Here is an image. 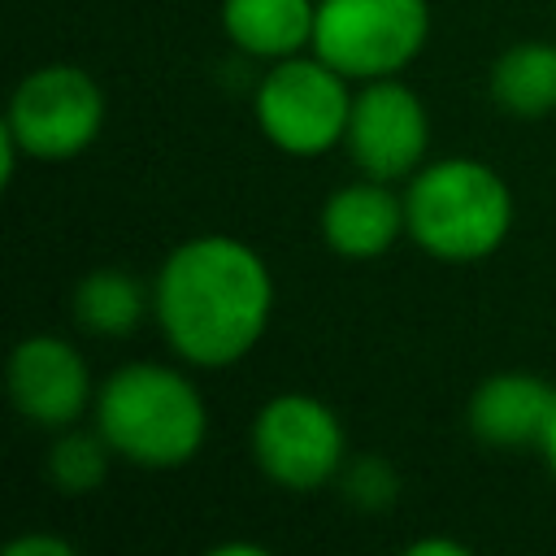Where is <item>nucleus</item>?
I'll return each instance as SVG.
<instances>
[{"mask_svg":"<svg viewBox=\"0 0 556 556\" xmlns=\"http://www.w3.org/2000/svg\"><path fill=\"white\" fill-rule=\"evenodd\" d=\"M408 235L434 261H482L513 230L508 182L473 156L430 161L413 174L404 191Z\"/></svg>","mask_w":556,"mask_h":556,"instance_id":"nucleus-3","label":"nucleus"},{"mask_svg":"<svg viewBox=\"0 0 556 556\" xmlns=\"http://www.w3.org/2000/svg\"><path fill=\"white\" fill-rule=\"evenodd\" d=\"M348 74L330 61L313 56H282L256 87V126L261 135L287 156H321L343 143L352 117Z\"/></svg>","mask_w":556,"mask_h":556,"instance_id":"nucleus-4","label":"nucleus"},{"mask_svg":"<svg viewBox=\"0 0 556 556\" xmlns=\"http://www.w3.org/2000/svg\"><path fill=\"white\" fill-rule=\"evenodd\" d=\"M9 395L17 413L35 426L65 430L83 417L91 400V374L87 361L61 339V334H30L9 352Z\"/></svg>","mask_w":556,"mask_h":556,"instance_id":"nucleus-9","label":"nucleus"},{"mask_svg":"<svg viewBox=\"0 0 556 556\" xmlns=\"http://www.w3.org/2000/svg\"><path fill=\"white\" fill-rule=\"evenodd\" d=\"M539 452H543V460H547V469L556 473V404H552V417H547V430H543V439H539Z\"/></svg>","mask_w":556,"mask_h":556,"instance_id":"nucleus-19","label":"nucleus"},{"mask_svg":"<svg viewBox=\"0 0 556 556\" xmlns=\"http://www.w3.org/2000/svg\"><path fill=\"white\" fill-rule=\"evenodd\" d=\"M104 126V91L78 65H43L30 70L13 100L4 130L22 143L26 156L65 161L96 143Z\"/></svg>","mask_w":556,"mask_h":556,"instance_id":"nucleus-6","label":"nucleus"},{"mask_svg":"<svg viewBox=\"0 0 556 556\" xmlns=\"http://www.w3.org/2000/svg\"><path fill=\"white\" fill-rule=\"evenodd\" d=\"M96 430L130 465L178 469L204 447L208 404L187 374L135 361L113 369L96 391Z\"/></svg>","mask_w":556,"mask_h":556,"instance_id":"nucleus-2","label":"nucleus"},{"mask_svg":"<svg viewBox=\"0 0 556 556\" xmlns=\"http://www.w3.org/2000/svg\"><path fill=\"white\" fill-rule=\"evenodd\" d=\"M222 26L248 56L282 61L313 48L317 0H222Z\"/></svg>","mask_w":556,"mask_h":556,"instance_id":"nucleus-12","label":"nucleus"},{"mask_svg":"<svg viewBox=\"0 0 556 556\" xmlns=\"http://www.w3.org/2000/svg\"><path fill=\"white\" fill-rule=\"evenodd\" d=\"M152 313L165 343L204 369L243 361L274 313V278L261 252L235 235L182 239L156 269Z\"/></svg>","mask_w":556,"mask_h":556,"instance_id":"nucleus-1","label":"nucleus"},{"mask_svg":"<svg viewBox=\"0 0 556 556\" xmlns=\"http://www.w3.org/2000/svg\"><path fill=\"white\" fill-rule=\"evenodd\" d=\"M217 556H265V547H256V543H226V547H217Z\"/></svg>","mask_w":556,"mask_h":556,"instance_id":"nucleus-20","label":"nucleus"},{"mask_svg":"<svg viewBox=\"0 0 556 556\" xmlns=\"http://www.w3.org/2000/svg\"><path fill=\"white\" fill-rule=\"evenodd\" d=\"M491 96L513 117H547L556 109V43L526 39L491 65Z\"/></svg>","mask_w":556,"mask_h":556,"instance_id":"nucleus-13","label":"nucleus"},{"mask_svg":"<svg viewBox=\"0 0 556 556\" xmlns=\"http://www.w3.org/2000/svg\"><path fill=\"white\" fill-rule=\"evenodd\" d=\"M339 478H343V495H348L352 504H361V508H387V504L395 500V491H400L395 469H391L387 460H378V456H356V460H348Z\"/></svg>","mask_w":556,"mask_h":556,"instance_id":"nucleus-16","label":"nucleus"},{"mask_svg":"<svg viewBox=\"0 0 556 556\" xmlns=\"http://www.w3.org/2000/svg\"><path fill=\"white\" fill-rule=\"evenodd\" d=\"M109 456H117V452L109 447V439L100 430L87 434V430H70L65 426L56 434V443L48 447V478L65 495H87V491H96L104 482Z\"/></svg>","mask_w":556,"mask_h":556,"instance_id":"nucleus-15","label":"nucleus"},{"mask_svg":"<svg viewBox=\"0 0 556 556\" xmlns=\"http://www.w3.org/2000/svg\"><path fill=\"white\" fill-rule=\"evenodd\" d=\"M252 456L261 473L287 491H317L348 465V439L330 404L287 391L261 404L252 421Z\"/></svg>","mask_w":556,"mask_h":556,"instance_id":"nucleus-7","label":"nucleus"},{"mask_svg":"<svg viewBox=\"0 0 556 556\" xmlns=\"http://www.w3.org/2000/svg\"><path fill=\"white\" fill-rule=\"evenodd\" d=\"M552 404H556V387L547 378L504 369L473 387L469 430L478 443H491V447H526V443L539 447Z\"/></svg>","mask_w":556,"mask_h":556,"instance_id":"nucleus-11","label":"nucleus"},{"mask_svg":"<svg viewBox=\"0 0 556 556\" xmlns=\"http://www.w3.org/2000/svg\"><path fill=\"white\" fill-rule=\"evenodd\" d=\"M148 308V291L139 287L135 274L126 269H91L78 287H74V317L83 330L91 334H104V339H117V334H130L139 326Z\"/></svg>","mask_w":556,"mask_h":556,"instance_id":"nucleus-14","label":"nucleus"},{"mask_svg":"<svg viewBox=\"0 0 556 556\" xmlns=\"http://www.w3.org/2000/svg\"><path fill=\"white\" fill-rule=\"evenodd\" d=\"M469 547L456 543V539H417L408 543V556H465Z\"/></svg>","mask_w":556,"mask_h":556,"instance_id":"nucleus-18","label":"nucleus"},{"mask_svg":"<svg viewBox=\"0 0 556 556\" xmlns=\"http://www.w3.org/2000/svg\"><path fill=\"white\" fill-rule=\"evenodd\" d=\"M348 156L356 161L361 174L395 182L421 169L426 148H430V117L421 96L391 78H369L352 96V117H348Z\"/></svg>","mask_w":556,"mask_h":556,"instance_id":"nucleus-8","label":"nucleus"},{"mask_svg":"<svg viewBox=\"0 0 556 556\" xmlns=\"http://www.w3.org/2000/svg\"><path fill=\"white\" fill-rule=\"evenodd\" d=\"M9 556H74V543L65 539H48V534H22L4 547Z\"/></svg>","mask_w":556,"mask_h":556,"instance_id":"nucleus-17","label":"nucleus"},{"mask_svg":"<svg viewBox=\"0 0 556 556\" xmlns=\"http://www.w3.org/2000/svg\"><path fill=\"white\" fill-rule=\"evenodd\" d=\"M430 35L426 0H317L313 52L339 74L369 83L400 74Z\"/></svg>","mask_w":556,"mask_h":556,"instance_id":"nucleus-5","label":"nucleus"},{"mask_svg":"<svg viewBox=\"0 0 556 556\" xmlns=\"http://www.w3.org/2000/svg\"><path fill=\"white\" fill-rule=\"evenodd\" d=\"M404 230H408L404 200L382 178H369V174L361 182H343L321 204V239L334 256H348V261L382 256Z\"/></svg>","mask_w":556,"mask_h":556,"instance_id":"nucleus-10","label":"nucleus"}]
</instances>
